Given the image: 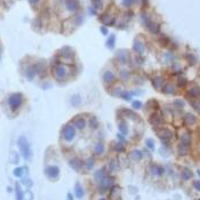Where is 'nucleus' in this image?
<instances>
[{"instance_id":"1","label":"nucleus","mask_w":200,"mask_h":200,"mask_svg":"<svg viewBox=\"0 0 200 200\" xmlns=\"http://www.w3.org/2000/svg\"><path fill=\"white\" fill-rule=\"evenodd\" d=\"M18 145H19V147H20L21 153L24 156V158L29 159L31 156V150H30V146H29V143L27 142L26 138L20 137L18 140Z\"/></svg>"},{"instance_id":"2","label":"nucleus","mask_w":200,"mask_h":200,"mask_svg":"<svg viewBox=\"0 0 200 200\" xmlns=\"http://www.w3.org/2000/svg\"><path fill=\"white\" fill-rule=\"evenodd\" d=\"M21 103H22V95L21 94L16 93L9 97V105H10L13 110L18 108L21 105Z\"/></svg>"},{"instance_id":"3","label":"nucleus","mask_w":200,"mask_h":200,"mask_svg":"<svg viewBox=\"0 0 200 200\" xmlns=\"http://www.w3.org/2000/svg\"><path fill=\"white\" fill-rule=\"evenodd\" d=\"M62 135L66 141H71L75 136V130L71 125L67 124L62 128Z\"/></svg>"},{"instance_id":"4","label":"nucleus","mask_w":200,"mask_h":200,"mask_svg":"<svg viewBox=\"0 0 200 200\" xmlns=\"http://www.w3.org/2000/svg\"><path fill=\"white\" fill-rule=\"evenodd\" d=\"M156 134L161 140H170L172 138V132L168 128H158L155 129Z\"/></svg>"},{"instance_id":"5","label":"nucleus","mask_w":200,"mask_h":200,"mask_svg":"<svg viewBox=\"0 0 200 200\" xmlns=\"http://www.w3.org/2000/svg\"><path fill=\"white\" fill-rule=\"evenodd\" d=\"M145 25H146L147 29L152 33H158L160 30L159 24H157L156 22H153V21H149L148 19H147V21L145 20Z\"/></svg>"},{"instance_id":"6","label":"nucleus","mask_w":200,"mask_h":200,"mask_svg":"<svg viewBox=\"0 0 200 200\" xmlns=\"http://www.w3.org/2000/svg\"><path fill=\"white\" fill-rule=\"evenodd\" d=\"M149 122H150V124L154 125V126H159V125H161L163 123V118H162L161 115L155 113V114H152L150 116Z\"/></svg>"},{"instance_id":"7","label":"nucleus","mask_w":200,"mask_h":200,"mask_svg":"<svg viewBox=\"0 0 200 200\" xmlns=\"http://www.w3.org/2000/svg\"><path fill=\"white\" fill-rule=\"evenodd\" d=\"M65 6L67 8V10L76 11L79 8V1L78 0H66Z\"/></svg>"},{"instance_id":"8","label":"nucleus","mask_w":200,"mask_h":200,"mask_svg":"<svg viewBox=\"0 0 200 200\" xmlns=\"http://www.w3.org/2000/svg\"><path fill=\"white\" fill-rule=\"evenodd\" d=\"M46 174L49 178H56L59 175V168L57 166H49L46 169Z\"/></svg>"},{"instance_id":"9","label":"nucleus","mask_w":200,"mask_h":200,"mask_svg":"<svg viewBox=\"0 0 200 200\" xmlns=\"http://www.w3.org/2000/svg\"><path fill=\"white\" fill-rule=\"evenodd\" d=\"M99 19H100V21L102 23H104L105 25H112L113 22H114L113 17L110 16L108 13H104L103 15H101V16L99 17Z\"/></svg>"},{"instance_id":"10","label":"nucleus","mask_w":200,"mask_h":200,"mask_svg":"<svg viewBox=\"0 0 200 200\" xmlns=\"http://www.w3.org/2000/svg\"><path fill=\"white\" fill-rule=\"evenodd\" d=\"M60 55L63 56L64 58H71L73 56V50L70 47L65 46L60 50Z\"/></svg>"},{"instance_id":"11","label":"nucleus","mask_w":200,"mask_h":200,"mask_svg":"<svg viewBox=\"0 0 200 200\" xmlns=\"http://www.w3.org/2000/svg\"><path fill=\"white\" fill-rule=\"evenodd\" d=\"M55 75L58 79H63L66 76V70L63 66H56L55 69Z\"/></svg>"},{"instance_id":"12","label":"nucleus","mask_w":200,"mask_h":200,"mask_svg":"<svg viewBox=\"0 0 200 200\" xmlns=\"http://www.w3.org/2000/svg\"><path fill=\"white\" fill-rule=\"evenodd\" d=\"M196 117L194 116L191 113H187V114L184 116V122L187 125H194L196 123Z\"/></svg>"},{"instance_id":"13","label":"nucleus","mask_w":200,"mask_h":200,"mask_svg":"<svg viewBox=\"0 0 200 200\" xmlns=\"http://www.w3.org/2000/svg\"><path fill=\"white\" fill-rule=\"evenodd\" d=\"M188 95L191 96L192 98H198L200 97V88L198 86H194V87L190 88L188 90Z\"/></svg>"},{"instance_id":"14","label":"nucleus","mask_w":200,"mask_h":200,"mask_svg":"<svg viewBox=\"0 0 200 200\" xmlns=\"http://www.w3.org/2000/svg\"><path fill=\"white\" fill-rule=\"evenodd\" d=\"M114 78H115L114 74L111 71H109V70H107V71L104 72V74H103V80H104L105 83H111V82L114 80Z\"/></svg>"},{"instance_id":"15","label":"nucleus","mask_w":200,"mask_h":200,"mask_svg":"<svg viewBox=\"0 0 200 200\" xmlns=\"http://www.w3.org/2000/svg\"><path fill=\"white\" fill-rule=\"evenodd\" d=\"M152 84H153L155 89H160V88L162 89V87L164 86L163 79H162L161 77H159V76H157V77H155L153 80H152Z\"/></svg>"},{"instance_id":"16","label":"nucleus","mask_w":200,"mask_h":200,"mask_svg":"<svg viewBox=\"0 0 200 200\" xmlns=\"http://www.w3.org/2000/svg\"><path fill=\"white\" fill-rule=\"evenodd\" d=\"M133 49L137 53H143L144 52V44L141 41L136 40L134 42V45H133Z\"/></svg>"},{"instance_id":"17","label":"nucleus","mask_w":200,"mask_h":200,"mask_svg":"<svg viewBox=\"0 0 200 200\" xmlns=\"http://www.w3.org/2000/svg\"><path fill=\"white\" fill-rule=\"evenodd\" d=\"M162 91H163V93L166 94H170V93L172 94L175 92V88H174V86L171 83H167L164 84V86L162 87Z\"/></svg>"},{"instance_id":"18","label":"nucleus","mask_w":200,"mask_h":200,"mask_svg":"<svg viewBox=\"0 0 200 200\" xmlns=\"http://www.w3.org/2000/svg\"><path fill=\"white\" fill-rule=\"evenodd\" d=\"M163 171L164 170L161 166L156 165V164H154V165L151 166V172H152V174H154V175H161V174L163 173Z\"/></svg>"},{"instance_id":"19","label":"nucleus","mask_w":200,"mask_h":200,"mask_svg":"<svg viewBox=\"0 0 200 200\" xmlns=\"http://www.w3.org/2000/svg\"><path fill=\"white\" fill-rule=\"evenodd\" d=\"M70 165L74 170H79L80 167H81V161L78 158H74L70 161Z\"/></svg>"},{"instance_id":"20","label":"nucleus","mask_w":200,"mask_h":200,"mask_svg":"<svg viewBox=\"0 0 200 200\" xmlns=\"http://www.w3.org/2000/svg\"><path fill=\"white\" fill-rule=\"evenodd\" d=\"M181 143L186 146H189L190 143H191V136H190L188 133H185V134L182 135L181 137Z\"/></svg>"},{"instance_id":"21","label":"nucleus","mask_w":200,"mask_h":200,"mask_svg":"<svg viewBox=\"0 0 200 200\" xmlns=\"http://www.w3.org/2000/svg\"><path fill=\"white\" fill-rule=\"evenodd\" d=\"M74 125L77 127L78 129H83L85 127V120L83 118H76L74 120Z\"/></svg>"},{"instance_id":"22","label":"nucleus","mask_w":200,"mask_h":200,"mask_svg":"<svg viewBox=\"0 0 200 200\" xmlns=\"http://www.w3.org/2000/svg\"><path fill=\"white\" fill-rule=\"evenodd\" d=\"M193 176V173L191 172V170H189L188 168H184L183 172H182V177L184 180H189L190 178Z\"/></svg>"},{"instance_id":"23","label":"nucleus","mask_w":200,"mask_h":200,"mask_svg":"<svg viewBox=\"0 0 200 200\" xmlns=\"http://www.w3.org/2000/svg\"><path fill=\"white\" fill-rule=\"evenodd\" d=\"M130 157L134 160H140L142 158V153H141V151H138V150H133L130 153Z\"/></svg>"},{"instance_id":"24","label":"nucleus","mask_w":200,"mask_h":200,"mask_svg":"<svg viewBox=\"0 0 200 200\" xmlns=\"http://www.w3.org/2000/svg\"><path fill=\"white\" fill-rule=\"evenodd\" d=\"M84 192H83V189H82L81 185L79 183H76L75 185V195L77 196L78 198H81L83 196Z\"/></svg>"},{"instance_id":"25","label":"nucleus","mask_w":200,"mask_h":200,"mask_svg":"<svg viewBox=\"0 0 200 200\" xmlns=\"http://www.w3.org/2000/svg\"><path fill=\"white\" fill-rule=\"evenodd\" d=\"M105 178V174L103 172V170H99L95 173V179L97 182H102L103 179Z\"/></svg>"},{"instance_id":"26","label":"nucleus","mask_w":200,"mask_h":200,"mask_svg":"<svg viewBox=\"0 0 200 200\" xmlns=\"http://www.w3.org/2000/svg\"><path fill=\"white\" fill-rule=\"evenodd\" d=\"M187 151H188V146L182 144V143H180V144L178 145V152H179V154L184 155V154L187 153Z\"/></svg>"},{"instance_id":"27","label":"nucleus","mask_w":200,"mask_h":200,"mask_svg":"<svg viewBox=\"0 0 200 200\" xmlns=\"http://www.w3.org/2000/svg\"><path fill=\"white\" fill-rule=\"evenodd\" d=\"M185 58H186V60H187L188 63H189L190 65H194V64L196 63V58H195V56H194L193 54H186Z\"/></svg>"},{"instance_id":"28","label":"nucleus","mask_w":200,"mask_h":200,"mask_svg":"<svg viewBox=\"0 0 200 200\" xmlns=\"http://www.w3.org/2000/svg\"><path fill=\"white\" fill-rule=\"evenodd\" d=\"M119 130H120V132L123 133V134H127V132H128V126H127V124L124 121H122V122L119 124Z\"/></svg>"},{"instance_id":"29","label":"nucleus","mask_w":200,"mask_h":200,"mask_svg":"<svg viewBox=\"0 0 200 200\" xmlns=\"http://www.w3.org/2000/svg\"><path fill=\"white\" fill-rule=\"evenodd\" d=\"M103 152H104V146H103V144H101V143H98L95 146V153L100 155V154H102Z\"/></svg>"},{"instance_id":"30","label":"nucleus","mask_w":200,"mask_h":200,"mask_svg":"<svg viewBox=\"0 0 200 200\" xmlns=\"http://www.w3.org/2000/svg\"><path fill=\"white\" fill-rule=\"evenodd\" d=\"M71 103L74 105V106H77L81 103V99H80V96L79 95H74L72 96L71 98Z\"/></svg>"},{"instance_id":"31","label":"nucleus","mask_w":200,"mask_h":200,"mask_svg":"<svg viewBox=\"0 0 200 200\" xmlns=\"http://www.w3.org/2000/svg\"><path fill=\"white\" fill-rule=\"evenodd\" d=\"M159 43H160L161 46L165 47V46H167V44H169V43H170V40L166 36L162 35V37H160V39H159Z\"/></svg>"},{"instance_id":"32","label":"nucleus","mask_w":200,"mask_h":200,"mask_svg":"<svg viewBox=\"0 0 200 200\" xmlns=\"http://www.w3.org/2000/svg\"><path fill=\"white\" fill-rule=\"evenodd\" d=\"M92 3H93V6L96 9H101L103 7V1L102 0H92Z\"/></svg>"},{"instance_id":"33","label":"nucleus","mask_w":200,"mask_h":200,"mask_svg":"<svg viewBox=\"0 0 200 200\" xmlns=\"http://www.w3.org/2000/svg\"><path fill=\"white\" fill-rule=\"evenodd\" d=\"M123 112H124V114H125V116H127V117H129V118H132V119H135L136 118V116L137 115L135 114L133 111H131V110H129V109H124L123 110Z\"/></svg>"},{"instance_id":"34","label":"nucleus","mask_w":200,"mask_h":200,"mask_svg":"<svg viewBox=\"0 0 200 200\" xmlns=\"http://www.w3.org/2000/svg\"><path fill=\"white\" fill-rule=\"evenodd\" d=\"M114 43H115V36L114 35H111L108 38V40H107L106 45L109 48H113V47H114Z\"/></svg>"},{"instance_id":"35","label":"nucleus","mask_w":200,"mask_h":200,"mask_svg":"<svg viewBox=\"0 0 200 200\" xmlns=\"http://www.w3.org/2000/svg\"><path fill=\"white\" fill-rule=\"evenodd\" d=\"M177 83H178V86H180V87H184V86L187 84V79H186L185 77H183V76H180L177 80Z\"/></svg>"},{"instance_id":"36","label":"nucleus","mask_w":200,"mask_h":200,"mask_svg":"<svg viewBox=\"0 0 200 200\" xmlns=\"http://www.w3.org/2000/svg\"><path fill=\"white\" fill-rule=\"evenodd\" d=\"M35 68L34 67H30V68H28L27 69V71H26V75H27V77L29 78V79H32L33 78V76H34V74H35Z\"/></svg>"},{"instance_id":"37","label":"nucleus","mask_w":200,"mask_h":200,"mask_svg":"<svg viewBox=\"0 0 200 200\" xmlns=\"http://www.w3.org/2000/svg\"><path fill=\"white\" fill-rule=\"evenodd\" d=\"M191 105L194 107V109H195L198 113H200V101L199 100H195L194 102L193 101H191Z\"/></svg>"},{"instance_id":"38","label":"nucleus","mask_w":200,"mask_h":200,"mask_svg":"<svg viewBox=\"0 0 200 200\" xmlns=\"http://www.w3.org/2000/svg\"><path fill=\"white\" fill-rule=\"evenodd\" d=\"M154 106H155L156 108H158V103H157V101H156V100H150V101L147 103V107H148L147 109L154 108Z\"/></svg>"},{"instance_id":"39","label":"nucleus","mask_w":200,"mask_h":200,"mask_svg":"<svg viewBox=\"0 0 200 200\" xmlns=\"http://www.w3.org/2000/svg\"><path fill=\"white\" fill-rule=\"evenodd\" d=\"M89 125L92 127V128H97V127H98L97 119H96L95 117H92V118L89 120Z\"/></svg>"},{"instance_id":"40","label":"nucleus","mask_w":200,"mask_h":200,"mask_svg":"<svg viewBox=\"0 0 200 200\" xmlns=\"http://www.w3.org/2000/svg\"><path fill=\"white\" fill-rule=\"evenodd\" d=\"M110 168L112 170H117L119 168V164L118 162L116 161V160H112V161L110 162Z\"/></svg>"},{"instance_id":"41","label":"nucleus","mask_w":200,"mask_h":200,"mask_svg":"<svg viewBox=\"0 0 200 200\" xmlns=\"http://www.w3.org/2000/svg\"><path fill=\"white\" fill-rule=\"evenodd\" d=\"M118 58H119V60H120V62H122V63H125L127 60L126 54H125L124 52H120L118 55Z\"/></svg>"},{"instance_id":"42","label":"nucleus","mask_w":200,"mask_h":200,"mask_svg":"<svg viewBox=\"0 0 200 200\" xmlns=\"http://www.w3.org/2000/svg\"><path fill=\"white\" fill-rule=\"evenodd\" d=\"M16 192H17V200H22L23 193H22V191H21L20 187H19L18 185L16 186Z\"/></svg>"},{"instance_id":"43","label":"nucleus","mask_w":200,"mask_h":200,"mask_svg":"<svg viewBox=\"0 0 200 200\" xmlns=\"http://www.w3.org/2000/svg\"><path fill=\"white\" fill-rule=\"evenodd\" d=\"M120 77L122 78V79H124V80L128 79V77H129L128 71H126V70H123V71H121L120 72Z\"/></svg>"},{"instance_id":"44","label":"nucleus","mask_w":200,"mask_h":200,"mask_svg":"<svg viewBox=\"0 0 200 200\" xmlns=\"http://www.w3.org/2000/svg\"><path fill=\"white\" fill-rule=\"evenodd\" d=\"M133 1H134V0H122L123 5H124V6H126V7L131 6V5L133 4Z\"/></svg>"},{"instance_id":"45","label":"nucleus","mask_w":200,"mask_h":200,"mask_svg":"<svg viewBox=\"0 0 200 200\" xmlns=\"http://www.w3.org/2000/svg\"><path fill=\"white\" fill-rule=\"evenodd\" d=\"M120 96H121L122 98H124L125 100H130V98H131L128 92H122V93L120 94Z\"/></svg>"},{"instance_id":"46","label":"nucleus","mask_w":200,"mask_h":200,"mask_svg":"<svg viewBox=\"0 0 200 200\" xmlns=\"http://www.w3.org/2000/svg\"><path fill=\"white\" fill-rule=\"evenodd\" d=\"M193 186H194V188H195L196 190L200 191V181H199V180H196V181H194L193 182Z\"/></svg>"},{"instance_id":"47","label":"nucleus","mask_w":200,"mask_h":200,"mask_svg":"<svg viewBox=\"0 0 200 200\" xmlns=\"http://www.w3.org/2000/svg\"><path fill=\"white\" fill-rule=\"evenodd\" d=\"M115 150H117V151H123L124 150V147H123V145L121 144V143H118V144L115 145Z\"/></svg>"},{"instance_id":"48","label":"nucleus","mask_w":200,"mask_h":200,"mask_svg":"<svg viewBox=\"0 0 200 200\" xmlns=\"http://www.w3.org/2000/svg\"><path fill=\"white\" fill-rule=\"evenodd\" d=\"M132 106H133V108H136V109L140 108V107H141V102H140V101H134V102L132 103Z\"/></svg>"},{"instance_id":"49","label":"nucleus","mask_w":200,"mask_h":200,"mask_svg":"<svg viewBox=\"0 0 200 200\" xmlns=\"http://www.w3.org/2000/svg\"><path fill=\"white\" fill-rule=\"evenodd\" d=\"M14 175H16V176L22 175V168H16V169L14 170Z\"/></svg>"},{"instance_id":"50","label":"nucleus","mask_w":200,"mask_h":200,"mask_svg":"<svg viewBox=\"0 0 200 200\" xmlns=\"http://www.w3.org/2000/svg\"><path fill=\"white\" fill-rule=\"evenodd\" d=\"M146 145L150 149H153L154 148V144H153V142H152V140H147L146 141Z\"/></svg>"},{"instance_id":"51","label":"nucleus","mask_w":200,"mask_h":200,"mask_svg":"<svg viewBox=\"0 0 200 200\" xmlns=\"http://www.w3.org/2000/svg\"><path fill=\"white\" fill-rule=\"evenodd\" d=\"M100 30H101V32H102V34H104V35H106L107 33H108V30H107L106 28H105V27H101V28H100Z\"/></svg>"},{"instance_id":"52","label":"nucleus","mask_w":200,"mask_h":200,"mask_svg":"<svg viewBox=\"0 0 200 200\" xmlns=\"http://www.w3.org/2000/svg\"><path fill=\"white\" fill-rule=\"evenodd\" d=\"M175 104L176 105H180V106H183L184 103L182 102V101H180V100H178V101H175Z\"/></svg>"},{"instance_id":"53","label":"nucleus","mask_w":200,"mask_h":200,"mask_svg":"<svg viewBox=\"0 0 200 200\" xmlns=\"http://www.w3.org/2000/svg\"><path fill=\"white\" fill-rule=\"evenodd\" d=\"M29 2H30L31 4H36V3L39 2V0H29Z\"/></svg>"},{"instance_id":"54","label":"nucleus","mask_w":200,"mask_h":200,"mask_svg":"<svg viewBox=\"0 0 200 200\" xmlns=\"http://www.w3.org/2000/svg\"><path fill=\"white\" fill-rule=\"evenodd\" d=\"M88 163H89V164H88V167L91 168L92 166H93V160H91V162H90V160H89V162H88Z\"/></svg>"},{"instance_id":"55","label":"nucleus","mask_w":200,"mask_h":200,"mask_svg":"<svg viewBox=\"0 0 200 200\" xmlns=\"http://www.w3.org/2000/svg\"><path fill=\"white\" fill-rule=\"evenodd\" d=\"M68 200H72V195H71V194H68Z\"/></svg>"},{"instance_id":"56","label":"nucleus","mask_w":200,"mask_h":200,"mask_svg":"<svg viewBox=\"0 0 200 200\" xmlns=\"http://www.w3.org/2000/svg\"><path fill=\"white\" fill-rule=\"evenodd\" d=\"M143 4H144V5H147V0H143Z\"/></svg>"},{"instance_id":"57","label":"nucleus","mask_w":200,"mask_h":200,"mask_svg":"<svg viewBox=\"0 0 200 200\" xmlns=\"http://www.w3.org/2000/svg\"><path fill=\"white\" fill-rule=\"evenodd\" d=\"M198 174H199V176H200V170H198Z\"/></svg>"},{"instance_id":"58","label":"nucleus","mask_w":200,"mask_h":200,"mask_svg":"<svg viewBox=\"0 0 200 200\" xmlns=\"http://www.w3.org/2000/svg\"><path fill=\"white\" fill-rule=\"evenodd\" d=\"M100 200H105V199H100Z\"/></svg>"}]
</instances>
